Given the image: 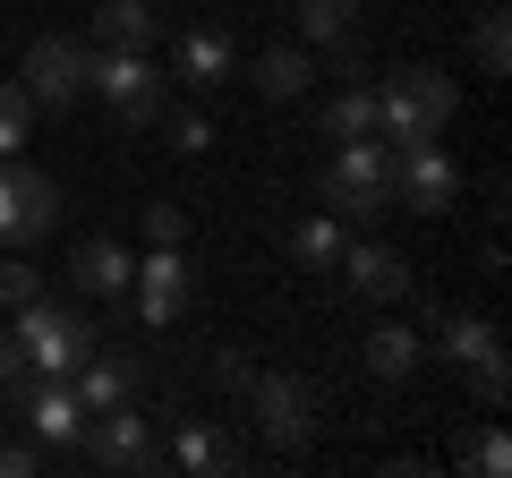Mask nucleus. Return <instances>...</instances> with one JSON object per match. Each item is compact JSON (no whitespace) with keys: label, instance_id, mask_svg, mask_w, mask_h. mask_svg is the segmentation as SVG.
Returning <instances> with one entry per match:
<instances>
[{"label":"nucleus","instance_id":"f257e3e1","mask_svg":"<svg viewBox=\"0 0 512 478\" xmlns=\"http://www.w3.org/2000/svg\"><path fill=\"white\" fill-rule=\"evenodd\" d=\"M453 120H461V86L444 69H427V60H410V69H393L376 86V137L384 146H427Z\"/></svg>","mask_w":512,"mask_h":478},{"label":"nucleus","instance_id":"f03ea898","mask_svg":"<svg viewBox=\"0 0 512 478\" xmlns=\"http://www.w3.org/2000/svg\"><path fill=\"white\" fill-rule=\"evenodd\" d=\"M325 205H333L342 222L384 214V205H393V146H384V137H350V146H333V163H325Z\"/></svg>","mask_w":512,"mask_h":478},{"label":"nucleus","instance_id":"7ed1b4c3","mask_svg":"<svg viewBox=\"0 0 512 478\" xmlns=\"http://www.w3.org/2000/svg\"><path fill=\"white\" fill-rule=\"evenodd\" d=\"M239 402H248L256 436L274 444V453H299V444L316 436V419H325V410H316V393L299 385V376H282V368H256V376H248V393H239Z\"/></svg>","mask_w":512,"mask_h":478},{"label":"nucleus","instance_id":"20e7f679","mask_svg":"<svg viewBox=\"0 0 512 478\" xmlns=\"http://www.w3.org/2000/svg\"><path fill=\"white\" fill-rule=\"evenodd\" d=\"M9 333L26 342V368H35V376H69L77 359L94 350V325H86L77 308H60V299H26Z\"/></svg>","mask_w":512,"mask_h":478},{"label":"nucleus","instance_id":"39448f33","mask_svg":"<svg viewBox=\"0 0 512 478\" xmlns=\"http://www.w3.org/2000/svg\"><path fill=\"white\" fill-rule=\"evenodd\" d=\"M18 77H26V94H35V111H69V103H86L94 52L77 35H35L26 60H18Z\"/></svg>","mask_w":512,"mask_h":478},{"label":"nucleus","instance_id":"423d86ee","mask_svg":"<svg viewBox=\"0 0 512 478\" xmlns=\"http://www.w3.org/2000/svg\"><path fill=\"white\" fill-rule=\"evenodd\" d=\"M52 222H60V188L9 154L0 163V248H35V239H52Z\"/></svg>","mask_w":512,"mask_h":478},{"label":"nucleus","instance_id":"0eeeda50","mask_svg":"<svg viewBox=\"0 0 512 478\" xmlns=\"http://www.w3.org/2000/svg\"><path fill=\"white\" fill-rule=\"evenodd\" d=\"M86 94H103L111 120H128V129H154L163 120V77H154L146 52H103L86 77Z\"/></svg>","mask_w":512,"mask_h":478},{"label":"nucleus","instance_id":"6e6552de","mask_svg":"<svg viewBox=\"0 0 512 478\" xmlns=\"http://www.w3.org/2000/svg\"><path fill=\"white\" fill-rule=\"evenodd\" d=\"M18 419H26V436H35L43 453H77V436H86V402H77L69 376H26Z\"/></svg>","mask_w":512,"mask_h":478},{"label":"nucleus","instance_id":"1a4fd4ad","mask_svg":"<svg viewBox=\"0 0 512 478\" xmlns=\"http://www.w3.org/2000/svg\"><path fill=\"white\" fill-rule=\"evenodd\" d=\"M393 197H402L410 214H453L461 171H453V154H444V137H427V146H393Z\"/></svg>","mask_w":512,"mask_h":478},{"label":"nucleus","instance_id":"9d476101","mask_svg":"<svg viewBox=\"0 0 512 478\" xmlns=\"http://www.w3.org/2000/svg\"><path fill=\"white\" fill-rule=\"evenodd\" d=\"M86 461H103V470H163V444H154V427L137 419V410H86Z\"/></svg>","mask_w":512,"mask_h":478},{"label":"nucleus","instance_id":"9b49d317","mask_svg":"<svg viewBox=\"0 0 512 478\" xmlns=\"http://www.w3.org/2000/svg\"><path fill=\"white\" fill-rule=\"evenodd\" d=\"M128 299H137V316H146L154 333L180 325V316H188V257H180V248H154V257H137Z\"/></svg>","mask_w":512,"mask_h":478},{"label":"nucleus","instance_id":"f8f14e48","mask_svg":"<svg viewBox=\"0 0 512 478\" xmlns=\"http://www.w3.org/2000/svg\"><path fill=\"white\" fill-rule=\"evenodd\" d=\"M333 265H342V282L359 299H376V308H393V299L410 291V257H402V248H384V239H342V257H333Z\"/></svg>","mask_w":512,"mask_h":478},{"label":"nucleus","instance_id":"ddd939ff","mask_svg":"<svg viewBox=\"0 0 512 478\" xmlns=\"http://www.w3.org/2000/svg\"><path fill=\"white\" fill-rule=\"evenodd\" d=\"M231 69H239V43L222 35V26H180V35H171V77H188V94L231 86Z\"/></svg>","mask_w":512,"mask_h":478},{"label":"nucleus","instance_id":"4468645a","mask_svg":"<svg viewBox=\"0 0 512 478\" xmlns=\"http://www.w3.org/2000/svg\"><path fill=\"white\" fill-rule=\"evenodd\" d=\"M163 470H188V478H231V470H248V453H239V444L222 436L214 419H180V436H171Z\"/></svg>","mask_w":512,"mask_h":478},{"label":"nucleus","instance_id":"2eb2a0df","mask_svg":"<svg viewBox=\"0 0 512 478\" xmlns=\"http://www.w3.org/2000/svg\"><path fill=\"white\" fill-rule=\"evenodd\" d=\"M69 385H77V402H86V410H120V402H137V359L94 342L86 359L69 368Z\"/></svg>","mask_w":512,"mask_h":478},{"label":"nucleus","instance_id":"dca6fc26","mask_svg":"<svg viewBox=\"0 0 512 478\" xmlns=\"http://www.w3.org/2000/svg\"><path fill=\"white\" fill-rule=\"evenodd\" d=\"M128 274H137V257H128V248H120V239H77V257H69V282H77V291H86V299H120L128 291Z\"/></svg>","mask_w":512,"mask_h":478},{"label":"nucleus","instance_id":"f3484780","mask_svg":"<svg viewBox=\"0 0 512 478\" xmlns=\"http://www.w3.org/2000/svg\"><path fill=\"white\" fill-rule=\"evenodd\" d=\"M316 137H325V146H350V137H376V86H367V77L333 86L325 103H316Z\"/></svg>","mask_w":512,"mask_h":478},{"label":"nucleus","instance_id":"a211bd4d","mask_svg":"<svg viewBox=\"0 0 512 478\" xmlns=\"http://www.w3.org/2000/svg\"><path fill=\"white\" fill-rule=\"evenodd\" d=\"M154 35H163V9L154 0H103L94 9V43L103 52H146Z\"/></svg>","mask_w":512,"mask_h":478},{"label":"nucleus","instance_id":"6ab92c4d","mask_svg":"<svg viewBox=\"0 0 512 478\" xmlns=\"http://www.w3.org/2000/svg\"><path fill=\"white\" fill-rule=\"evenodd\" d=\"M248 77H256V94H265V103H299V94H308V77H316V60H308V43H265Z\"/></svg>","mask_w":512,"mask_h":478},{"label":"nucleus","instance_id":"aec40b11","mask_svg":"<svg viewBox=\"0 0 512 478\" xmlns=\"http://www.w3.org/2000/svg\"><path fill=\"white\" fill-rule=\"evenodd\" d=\"M419 359H427V342L410 325H376V333H367V376H376V385H410Z\"/></svg>","mask_w":512,"mask_h":478},{"label":"nucleus","instance_id":"412c9836","mask_svg":"<svg viewBox=\"0 0 512 478\" xmlns=\"http://www.w3.org/2000/svg\"><path fill=\"white\" fill-rule=\"evenodd\" d=\"M436 342H444L453 368H470V359L495 350V325H487V316H461V308H436Z\"/></svg>","mask_w":512,"mask_h":478},{"label":"nucleus","instance_id":"4be33fe9","mask_svg":"<svg viewBox=\"0 0 512 478\" xmlns=\"http://www.w3.org/2000/svg\"><path fill=\"white\" fill-rule=\"evenodd\" d=\"M342 239H350V222L333 214V205H325V214H299L291 222V257L299 265H333V257H342Z\"/></svg>","mask_w":512,"mask_h":478},{"label":"nucleus","instance_id":"5701e85b","mask_svg":"<svg viewBox=\"0 0 512 478\" xmlns=\"http://www.w3.org/2000/svg\"><path fill=\"white\" fill-rule=\"evenodd\" d=\"M26 137H35V94H26V77H0V163L26 154Z\"/></svg>","mask_w":512,"mask_h":478},{"label":"nucleus","instance_id":"b1692460","mask_svg":"<svg viewBox=\"0 0 512 478\" xmlns=\"http://www.w3.org/2000/svg\"><path fill=\"white\" fill-rule=\"evenodd\" d=\"M359 26V0H299V43H342Z\"/></svg>","mask_w":512,"mask_h":478},{"label":"nucleus","instance_id":"393cba45","mask_svg":"<svg viewBox=\"0 0 512 478\" xmlns=\"http://www.w3.org/2000/svg\"><path fill=\"white\" fill-rule=\"evenodd\" d=\"M470 52H478V77H504V69H512V26H504V0H487V18H478Z\"/></svg>","mask_w":512,"mask_h":478},{"label":"nucleus","instance_id":"a878e982","mask_svg":"<svg viewBox=\"0 0 512 478\" xmlns=\"http://www.w3.org/2000/svg\"><path fill=\"white\" fill-rule=\"evenodd\" d=\"M461 470H478V478H504V470H512V444H504V427H478V436L461 444Z\"/></svg>","mask_w":512,"mask_h":478},{"label":"nucleus","instance_id":"bb28decb","mask_svg":"<svg viewBox=\"0 0 512 478\" xmlns=\"http://www.w3.org/2000/svg\"><path fill=\"white\" fill-rule=\"evenodd\" d=\"M470 393H478L487 410H504V402H512V368H504V342H495L487 359H470Z\"/></svg>","mask_w":512,"mask_h":478},{"label":"nucleus","instance_id":"cd10ccee","mask_svg":"<svg viewBox=\"0 0 512 478\" xmlns=\"http://www.w3.org/2000/svg\"><path fill=\"white\" fill-rule=\"evenodd\" d=\"M146 239H154V248H180V239H188V214H180L171 197H154V205H146Z\"/></svg>","mask_w":512,"mask_h":478},{"label":"nucleus","instance_id":"c85d7f7f","mask_svg":"<svg viewBox=\"0 0 512 478\" xmlns=\"http://www.w3.org/2000/svg\"><path fill=\"white\" fill-rule=\"evenodd\" d=\"M26 299H43V274L9 257V265H0V308H26Z\"/></svg>","mask_w":512,"mask_h":478},{"label":"nucleus","instance_id":"c756f323","mask_svg":"<svg viewBox=\"0 0 512 478\" xmlns=\"http://www.w3.org/2000/svg\"><path fill=\"white\" fill-rule=\"evenodd\" d=\"M248 376H256V359H248L239 342H222V350H214V385H222V393H248Z\"/></svg>","mask_w":512,"mask_h":478},{"label":"nucleus","instance_id":"7c9ffc66","mask_svg":"<svg viewBox=\"0 0 512 478\" xmlns=\"http://www.w3.org/2000/svg\"><path fill=\"white\" fill-rule=\"evenodd\" d=\"M214 146V120H205V111H180V120H171V154H205Z\"/></svg>","mask_w":512,"mask_h":478},{"label":"nucleus","instance_id":"2f4dec72","mask_svg":"<svg viewBox=\"0 0 512 478\" xmlns=\"http://www.w3.org/2000/svg\"><path fill=\"white\" fill-rule=\"evenodd\" d=\"M43 461H52V453H43L35 436H26V444H0V478H35Z\"/></svg>","mask_w":512,"mask_h":478},{"label":"nucleus","instance_id":"473e14b6","mask_svg":"<svg viewBox=\"0 0 512 478\" xmlns=\"http://www.w3.org/2000/svg\"><path fill=\"white\" fill-rule=\"evenodd\" d=\"M26 376H35V368H26V342H18V333H0V385L18 393Z\"/></svg>","mask_w":512,"mask_h":478}]
</instances>
